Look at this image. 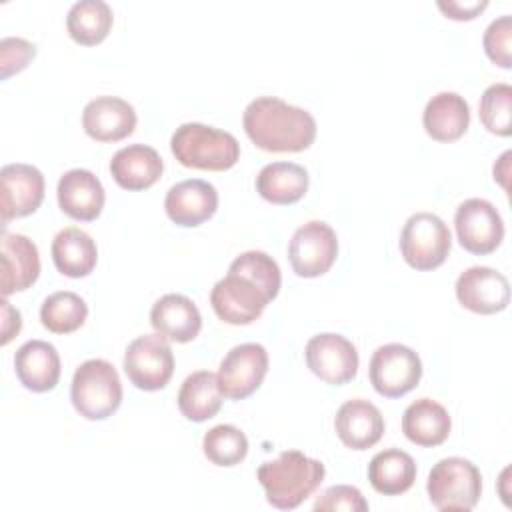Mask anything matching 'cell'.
<instances>
[{"mask_svg": "<svg viewBox=\"0 0 512 512\" xmlns=\"http://www.w3.org/2000/svg\"><path fill=\"white\" fill-rule=\"evenodd\" d=\"M280 284L282 276L276 260L266 252L248 250L236 256L228 274L214 284L210 304L222 322L246 326L278 296Z\"/></svg>", "mask_w": 512, "mask_h": 512, "instance_id": "1", "label": "cell"}, {"mask_svg": "<svg viewBox=\"0 0 512 512\" xmlns=\"http://www.w3.org/2000/svg\"><path fill=\"white\" fill-rule=\"evenodd\" d=\"M248 138L266 152H302L316 138L314 116L276 96L252 100L242 116Z\"/></svg>", "mask_w": 512, "mask_h": 512, "instance_id": "2", "label": "cell"}, {"mask_svg": "<svg viewBox=\"0 0 512 512\" xmlns=\"http://www.w3.org/2000/svg\"><path fill=\"white\" fill-rule=\"evenodd\" d=\"M324 474V464L300 450H284L256 472L268 504L280 510H292L310 498L322 484Z\"/></svg>", "mask_w": 512, "mask_h": 512, "instance_id": "3", "label": "cell"}, {"mask_svg": "<svg viewBox=\"0 0 512 512\" xmlns=\"http://www.w3.org/2000/svg\"><path fill=\"white\" fill-rule=\"evenodd\" d=\"M170 150L186 168L222 172L232 168L240 158L238 140L214 126L186 122L170 138Z\"/></svg>", "mask_w": 512, "mask_h": 512, "instance_id": "4", "label": "cell"}, {"mask_svg": "<svg viewBox=\"0 0 512 512\" xmlns=\"http://www.w3.org/2000/svg\"><path fill=\"white\" fill-rule=\"evenodd\" d=\"M70 400L86 420L112 416L122 402V384L116 368L102 358L82 362L72 376Z\"/></svg>", "mask_w": 512, "mask_h": 512, "instance_id": "5", "label": "cell"}, {"mask_svg": "<svg viewBox=\"0 0 512 512\" xmlns=\"http://www.w3.org/2000/svg\"><path fill=\"white\" fill-rule=\"evenodd\" d=\"M430 502L438 510H472L482 494V476L476 464L450 456L438 460L426 482Z\"/></svg>", "mask_w": 512, "mask_h": 512, "instance_id": "6", "label": "cell"}, {"mask_svg": "<svg viewBox=\"0 0 512 512\" xmlns=\"http://www.w3.org/2000/svg\"><path fill=\"white\" fill-rule=\"evenodd\" d=\"M452 236L444 220L432 212L412 214L400 232V252L414 270H434L444 264Z\"/></svg>", "mask_w": 512, "mask_h": 512, "instance_id": "7", "label": "cell"}, {"mask_svg": "<svg viewBox=\"0 0 512 512\" xmlns=\"http://www.w3.org/2000/svg\"><path fill=\"white\" fill-rule=\"evenodd\" d=\"M124 372L140 390L164 388L174 374V354L168 340L158 332L134 338L124 352Z\"/></svg>", "mask_w": 512, "mask_h": 512, "instance_id": "8", "label": "cell"}, {"mask_svg": "<svg viewBox=\"0 0 512 512\" xmlns=\"http://www.w3.org/2000/svg\"><path fill=\"white\" fill-rule=\"evenodd\" d=\"M368 376L380 396L400 398L418 386L422 378V360L404 344H384L374 350Z\"/></svg>", "mask_w": 512, "mask_h": 512, "instance_id": "9", "label": "cell"}, {"mask_svg": "<svg viewBox=\"0 0 512 512\" xmlns=\"http://www.w3.org/2000/svg\"><path fill=\"white\" fill-rule=\"evenodd\" d=\"M338 256V238L330 224L310 220L302 224L288 244V260L292 270L302 278L326 274Z\"/></svg>", "mask_w": 512, "mask_h": 512, "instance_id": "10", "label": "cell"}, {"mask_svg": "<svg viewBox=\"0 0 512 512\" xmlns=\"http://www.w3.org/2000/svg\"><path fill=\"white\" fill-rule=\"evenodd\" d=\"M268 372V352L262 344L244 342L226 352L218 368V388L228 400H244L254 394Z\"/></svg>", "mask_w": 512, "mask_h": 512, "instance_id": "11", "label": "cell"}, {"mask_svg": "<svg viewBox=\"0 0 512 512\" xmlns=\"http://www.w3.org/2000/svg\"><path fill=\"white\" fill-rule=\"evenodd\" d=\"M458 242L472 254L494 252L504 238V222L496 206L484 198L464 200L454 214Z\"/></svg>", "mask_w": 512, "mask_h": 512, "instance_id": "12", "label": "cell"}, {"mask_svg": "<svg viewBox=\"0 0 512 512\" xmlns=\"http://www.w3.org/2000/svg\"><path fill=\"white\" fill-rule=\"evenodd\" d=\"M304 358L312 374L332 386L350 382L358 372V350L342 334L324 332L306 342Z\"/></svg>", "mask_w": 512, "mask_h": 512, "instance_id": "13", "label": "cell"}, {"mask_svg": "<svg viewBox=\"0 0 512 512\" xmlns=\"http://www.w3.org/2000/svg\"><path fill=\"white\" fill-rule=\"evenodd\" d=\"M44 200V176L32 164H6L0 170L2 224L30 216Z\"/></svg>", "mask_w": 512, "mask_h": 512, "instance_id": "14", "label": "cell"}, {"mask_svg": "<svg viewBox=\"0 0 512 512\" xmlns=\"http://www.w3.org/2000/svg\"><path fill=\"white\" fill-rule=\"evenodd\" d=\"M456 298L474 314H496L510 302V284L506 276L494 268L472 266L458 276Z\"/></svg>", "mask_w": 512, "mask_h": 512, "instance_id": "15", "label": "cell"}, {"mask_svg": "<svg viewBox=\"0 0 512 512\" xmlns=\"http://www.w3.org/2000/svg\"><path fill=\"white\" fill-rule=\"evenodd\" d=\"M40 274V256L36 244L24 234L2 232L0 240V292L6 298L12 292L30 288Z\"/></svg>", "mask_w": 512, "mask_h": 512, "instance_id": "16", "label": "cell"}, {"mask_svg": "<svg viewBox=\"0 0 512 512\" xmlns=\"http://www.w3.org/2000/svg\"><path fill=\"white\" fill-rule=\"evenodd\" d=\"M164 208L174 224L194 228L214 216L218 208V192L206 180H182L166 192Z\"/></svg>", "mask_w": 512, "mask_h": 512, "instance_id": "17", "label": "cell"}, {"mask_svg": "<svg viewBox=\"0 0 512 512\" xmlns=\"http://www.w3.org/2000/svg\"><path fill=\"white\" fill-rule=\"evenodd\" d=\"M82 128L96 142H118L136 128V110L118 96H98L84 106Z\"/></svg>", "mask_w": 512, "mask_h": 512, "instance_id": "18", "label": "cell"}, {"mask_svg": "<svg viewBox=\"0 0 512 512\" xmlns=\"http://www.w3.org/2000/svg\"><path fill=\"white\" fill-rule=\"evenodd\" d=\"M60 210L72 220H96L104 208V186L90 170L72 168L64 172L56 188Z\"/></svg>", "mask_w": 512, "mask_h": 512, "instance_id": "19", "label": "cell"}, {"mask_svg": "<svg viewBox=\"0 0 512 512\" xmlns=\"http://www.w3.org/2000/svg\"><path fill=\"white\" fill-rule=\"evenodd\" d=\"M334 430L344 446L352 450H368L378 444L384 434V416L372 402L354 398L338 408Z\"/></svg>", "mask_w": 512, "mask_h": 512, "instance_id": "20", "label": "cell"}, {"mask_svg": "<svg viewBox=\"0 0 512 512\" xmlns=\"http://www.w3.org/2000/svg\"><path fill=\"white\" fill-rule=\"evenodd\" d=\"M152 328L172 342H190L202 328L198 306L184 294H164L150 310Z\"/></svg>", "mask_w": 512, "mask_h": 512, "instance_id": "21", "label": "cell"}, {"mask_svg": "<svg viewBox=\"0 0 512 512\" xmlns=\"http://www.w3.org/2000/svg\"><path fill=\"white\" fill-rule=\"evenodd\" d=\"M164 170L160 154L146 144H130L120 148L110 160V174L124 190H146L154 186Z\"/></svg>", "mask_w": 512, "mask_h": 512, "instance_id": "22", "label": "cell"}, {"mask_svg": "<svg viewBox=\"0 0 512 512\" xmlns=\"http://www.w3.org/2000/svg\"><path fill=\"white\" fill-rule=\"evenodd\" d=\"M20 384L32 392H48L60 380V356L50 342L28 340L14 354Z\"/></svg>", "mask_w": 512, "mask_h": 512, "instance_id": "23", "label": "cell"}, {"mask_svg": "<svg viewBox=\"0 0 512 512\" xmlns=\"http://www.w3.org/2000/svg\"><path fill=\"white\" fill-rule=\"evenodd\" d=\"M422 124L432 140L454 142L462 138L468 130V102L456 92H438L428 100L422 114Z\"/></svg>", "mask_w": 512, "mask_h": 512, "instance_id": "24", "label": "cell"}, {"mask_svg": "<svg viewBox=\"0 0 512 512\" xmlns=\"http://www.w3.org/2000/svg\"><path fill=\"white\" fill-rule=\"evenodd\" d=\"M452 428L448 410L432 398H418L402 416V432L416 446L432 448L446 442Z\"/></svg>", "mask_w": 512, "mask_h": 512, "instance_id": "25", "label": "cell"}, {"mask_svg": "<svg viewBox=\"0 0 512 512\" xmlns=\"http://www.w3.org/2000/svg\"><path fill=\"white\" fill-rule=\"evenodd\" d=\"M52 260L60 274L68 278L88 276L98 260L96 242L76 226L60 230L52 240Z\"/></svg>", "mask_w": 512, "mask_h": 512, "instance_id": "26", "label": "cell"}, {"mask_svg": "<svg viewBox=\"0 0 512 512\" xmlns=\"http://www.w3.org/2000/svg\"><path fill=\"white\" fill-rule=\"evenodd\" d=\"M368 480L378 494H404L416 480V462L408 452L400 448L380 450L368 464Z\"/></svg>", "mask_w": 512, "mask_h": 512, "instance_id": "27", "label": "cell"}, {"mask_svg": "<svg viewBox=\"0 0 512 512\" xmlns=\"http://www.w3.org/2000/svg\"><path fill=\"white\" fill-rule=\"evenodd\" d=\"M308 172L296 162L266 164L256 176L258 194L272 204H294L308 190Z\"/></svg>", "mask_w": 512, "mask_h": 512, "instance_id": "28", "label": "cell"}, {"mask_svg": "<svg viewBox=\"0 0 512 512\" xmlns=\"http://www.w3.org/2000/svg\"><path fill=\"white\" fill-rule=\"evenodd\" d=\"M222 406V392L218 378L210 370H198L186 376L178 390V408L184 418L204 422L214 418Z\"/></svg>", "mask_w": 512, "mask_h": 512, "instance_id": "29", "label": "cell"}, {"mask_svg": "<svg viewBox=\"0 0 512 512\" xmlns=\"http://www.w3.org/2000/svg\"><path fill=\"white\" fill-rule=\"evenodd\" d=\"M112 22V8L104 0H80L72 4L66 16L70 38L82 46L100 44L108 36Z\"/></svg>", "mask_w": 512, "mask_h": 512, "instance_id": "30", "label": "cell"}, {"mask_svg": "<svg viewBox=\"0 0 512 512\" xmlns=\"http://www.w3.org/2000/svg\"><path fill=\"white\" fill-rule=\"evenodd\" d=\"M88 316L86 302L70 290L50 294L40 306V322L54 334H70L78 330Z\"/></svg>", "mask_w": 512, "mask_h": 512, "instance_id": "31", "label": "cell"}, {"mask_svg": "<svg viewBox=\"0 0 512 512\" xmlns=\"http://www.w3.org/2000/svg\"><path fill=\"white\" fill-rule=\"evenodd\" d=\"M202 450L216 466H236L248 454V438L232 424H218L204 434Z\"/></svg>", "mask_w": 512, "mask_h": 512, "instance_id": "32", "label": "cell"}, {"mask_svg": "<svg viewBox=\"0 0 512 512\" xmlns=\"http://www.w3.org/2000/svg\"><path fill=\"white\" fill-rule=\"evenodd\" d=\"M510 104H512V86L506 82L492 84L484 90L478 106L480 122L484 128L498 136H510L512 132V118H510Z\"/></svg>", "mask_w": 512, "mask_h": 512, "instance_id": "33", "label": "cell"}, {"mask_svg": "<svg viewBox=\"0 0 512 512\" xmlns=\"http://www.w3.org/2000/svg\"><path fill=\"white\" fill-rule=\"evenodd\" d=\"M510 42H512V18L508 14H504L488 24L484 38H482L484 52L494 64H498L502 68H510L512 66Z\"/></svg>", "mask_w": 512, "mask_h": 512, "instance_id": "34", "label": "cell"}, {"mask_svg": "<svg viewBox=\"0 0 512 512\" xmlns=\"http://www.w3.org/2000/svg\"><path fill=\"white\" fill-rule=\"evenodd\" d=\"M314 510L316 512H338V510H346V512H366L368 510V502L362 496V492L356 486H348V484H336L326 488L314 502Z\"/></svg>", "mask_w": 512, "mask_h": 512, "instance_id": "35", "label": "cell"}, {"mask_svg": "<svg viewBox=\"0 0 512 512\" xmlns=\"http://www.w3.org/2000/svg\"><path fill=\"white\" fill-rule=\"evenodd\" d=\"M36 56V46L24 38H2L0 40V66L2 80L24 70Z\"/></svg>", "mask_w": 512, "mask_h": 512, "instance_id": "36", "label": "cell"}, {"mask_svg": "<svg viewBox=\"0 0 512 512\" xmlns=\"http://www.w3.org/2000/svg\"><path fill=\"white\" fill-rule=\"evenodd\" d=\"M488 6V0H438V8L446 14V18L452 20H472L476 18L484 8Z\"/></svg>", "mask_w": 512, "mask_h": 512, "instance_id": "37", "label": "cell"}, {"mask_svg": "<svg viewBox=\"0 0 512 512\" xmlns=\"http://www.w3.org/2000/svg\"><path fill=\"white\" fill-rule=\"evenodd\" d=\"M0 304H2V338H0V344L6 346L20 332L22 316L14 306H10V302L4 296H2Z\"/></svg>", "mask_w": 512, "mask_h": 512, "instance_id": "38", "label": "cell"}, {"mask_svg": "<svg viewBox=\"0 0 512 512\" xmlns=\"http://www.w3.org/2000/svg\"><path fill=\"white\" fill-rule=\"evenodd\" d=\"M510 156H512V152H504L494 164V180H498L504 190H508V180L506 178L510 174Z\"/></svg>", "mask_w": 512, "mask_h": 512, "instance_id": "39", "label": "cell"}]
</instances>
